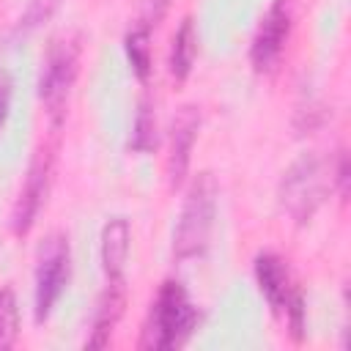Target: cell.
I'll return each mask as SVG.
<instances>
[{"instance_id": "cell-1", "label": "cell", "mask_w": 351, "mask_h": 351, "mask_svg": "<svg viewBox=\"0 0 351 351\" xmlns=\"http://www.w3.org/2000/svg\"><path fill=\"white\" fill-rule=\"evenodd\" d=\"M197 321H200V313L189 302L186 288L176 280H167V282H162L156 299L151 302V310L143 324V335H140L137 346L148 348V351L181 348L197 329Z\"/></svg>"}, {"instance_id": "cell-2", "label": "cell", "mask_w": 351, "mask_h": 351, "mask_svg": "<svg viewBox=\"0 0 351 351\" xmlns=\"http://www.w3.org/2000/svg\"><path fill=\"white\" fill-rule=\"evenodd\" d=\"M217 195L219 189H217L214 176L197 173L186 192V200H184L176 233H173L176 258L186 261V258H197L206 252L211 230H214V217H217Z\"/></svg>"}, {"instance_id": "cell-3", "label": "cell", "mask_w": 351, "mask_h": 351, "mask_svg": "<svg viewBox=\"0 0 351 351\" xmlns=\"http://www.w3.org/2000/svg\"><path fill=\"white\" fill-rule=\"evenodd\" d=\"M324 195H326V176H324V162L315 154H302L296 162H291L277 189L280 208L296 225L313 219V214L324 203Z\"/></svg>"}, {"instance_id": "cell-4", "label": "cell", "mask_w": 351, "mask_h": 351, "mask_svg": "<svg viewBox=\"0 0 351 351\" xmlns=\"http://www.w3.org/2000/svg\"><path fill=\"white\" fill-rule=\"evenodd\" d=\"M255 280H258V288L266 296L269 307L274 310V315L285 318L291 326V335L296 340H302V335H304V299H302L299 288L293 285L285 261L274 252H261L255 258Z\"/></svg>"}, {"instance_id": "cell-5", "label": "cell", "mask_w": 351, "mask_h": 351, "mask_svg": "<svg viewBox=\"0 0 351 351\" xmlns=\"http://www.w3.org/2000/svg\"><path fill=\"white\" fill-rule=\"evenodd\" d=\"M77 63L80 47L74 41H55L44 58V69L38 77V99L44 101V110L55 126L66 118L69 96L77 80Z\"/></svg>"}, {"instance_id": "cell-6", "label": "cell", "mask_w": 351, "mask_h": 351, "mask_svg": "<svg viewBox=\"0 0 351 351\" xmlns=\"http://www.w3.org/2000/svg\"><path fill=\"white\" fill-rule=\"evenodd\" d=\"M71 277V252L69 241L60 233H52L38 250L36 266V321H47L60 293L66 291Z\"/></svg>"}, {"instance_id": "cell-7", "label": "cell", "mask_w": 351, "mask_h": 351, "mask_svg": "<svg viewBox=\"0 0 351 351\" xmlns=\"http://www.w3.org/2000/svg\"><path fill=\"white\" fill-rule=\"evenodd\" d=\"M291 22H293L291 0H274L269 5V11L263 14V19H261V25L255 30L252 47H250V63H252L255 71L263 74V71L274 69V63L282 55L285 41H288Z\"/></svg>"}, {"instance_id": "cell-8", "label": "cell", "mask_w": 351, "mask_h": 351, "mask_svg": "<svg viewBox=\"0 0 351 351\" xmlns=\"http://www.w3.org/2000/svg\"><path fill=\"white\" fill-rule=\"evenodd\" d=\"M49 170H52V156L47 151H41L27 170L25 186H22L16 206H14V214H11V228L16 236H25L38 217L44 197H47V186H49Z\"/></svg>"}, {"instance_id": "cell-9", "label": "cell", "mask_w": 351, "mask_h": 351, "mask_svg": "<svg viewBox=\"0 0 351 351\" xmlns=\"http://www.w3.org/2000/svg\"><path fill=\"white\" fill-rule=\"evenodd\" d=\"M197 129H200V110L195 104H184L176 118H173V129H170V156H167V176H170V186H181L186 173H189V159H192V145L197 140Z\"/></svg>"}, {"instance_id": "cell-10", "label": "cell", "mask_w": 351, "mask_h": 351, "mask_svg": "<svg viewBox=\"0 0 351 351\" xmlns=\"http://www.w3.org/2000/svg\"><path fill=\"white\" fill-rule=\"evenodd\" d=\"M123 304H126V285L123 280H107V291L99 299L96 315H93V329L88 337V348H104L110 346L112 329L118 324V318L123 315Z\"/></svg>"}, {"instance_id": "cell-11", "label": "cell", "mask_w": 351, "mask_h": 351, "mask_svg": "<svg viewBox=\"0 0 351 351\" xmlns=\"http://www.w3.org/2000/svg\"><path fill=\"white\" fill-rule=\"evenodd\" d=\"M132 230L123 217H112L101 230V269L107 280H123V269L129 261Z\"/></svg>"}, {"instance_id": "cell-12", "label": "cell", "mask_w": 351, "mask_h": 351, "mask_svg": "<svg viewBox=\"0 0 351 351\" xmlns=\"http://www.w3.org/2000/svg\"><path fill=\"white\" fill-rule=\"evenodd\" d=\"M195 55H197V33L192 19L186 16L181 22V27L173 36V47H170V74L181 82L189 77L192 66H195Z\"/></svg>"}, {"instance_id": "cell-13", "label": "cell", "mask_w": 351, "mask_h": 351, "mask_svg": "<svg viewBox=\"0 0 351 351\" xmlns=\"http://www.w3.org/2000/svg\"><path fill=\"white\" fill-rule=\"evenodd\" d=\"M123 47H126V58H129L137 80H148V74H151V27L134 25L126 33Z\"/></svg>"}, {"instance_id": "cell-14", "label": "cell", "mask_w": 351, "mask_h": 351, "mask_svg": "<svg viewBox=\"0 0 351 351\" xmlns=\"http://www.w3.org/2000/svg\"><path fill=\"white\" fill-rule=\"evenodd\" d=\"M159 143L156 134V115L154 107L148 101H140L137 115H134V126H132V137H129V148L137 154H151Z\"/></svg>"}, {"instance_id": "cell-15", "label": "cell", "mask_w": 351, "mask_h": 351, "mask_svg": "<svg viewBox=\"0 0 351 351\" xmlns=\"http://www.w3.org/2000/svg\"><path fill=\"white\" fill-rule=\"evenodd\" d=\"M19 337V302L14 288H0V351L14 348Z\"/></svg>"}, {"instance_id": "cell-16", "label": "cell", "mask_w": 351, "mask_h": 351, "mask_svg": "<svg viewBox=\"0 0 351 351\" xmlns=\"http://www.w3.org/2000/svg\"><path fill=\"white\" fill-rule=\"evenodd\" d=\"M58 3H60V0H30L22 25H25V27H36V25H41L44 19H49V14L58 8Z\"/></svg>"}, {"instance_id": "cell-17", "label": "cell", "mask_w": 351, "mask_h": 351, "mask_svg": "<svg viewBox=\"0 0 351 351\" xmlns=\"http://www.w3.org/2000/svg\"><path fill=\"white\" fill-rule=\"evenodd\" d=\"M167 5H170V0H140V25H145V27L159 25Z\"/></svg>"}, {"instance_id": "cell-18", "label": "cell", "mask_w": 351, "mask_h": 351, "mask_svg": "<svg viewBox=\"0 0 351 351\" xmlns=\"http://www.w3.org/2000/svg\"><path fill=\"white\" fill-rule=\"evenodd\" d=\"M11 93H14V85H11V77L8 71L0 69V129L8 118V110H11Z\"/></svg>"}, {"instance_id": "cell-19", "label": "cell", "mask_w": 351, "mask_h": 351, "mask_svg": "<svg viewBox=\"0 0 351 351\" xmlns=\"http://www.w3.org/2000/svg\"><path fill=\"white\" fill-rule=\"evenodd\" d=\"M337 184H340V192L346 195L348 192V159L346 156H340L337 162Z\"/></svg>"}]
</instances>
